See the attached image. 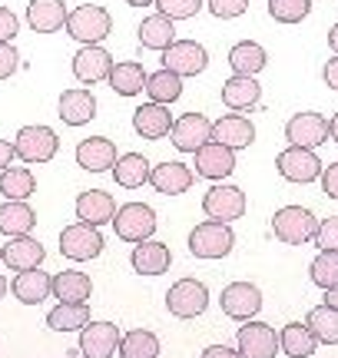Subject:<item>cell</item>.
Wrapping results in <instances>:
<instances>
[{
  "label": "cell",
  "mask_w": 338,
  "mask_h": 358,
  "mask_svg": "<svg viewBox=\"0 0 338 358\" xmlns=\"http://www.w3.org/2000/svg\"><path fill=\"white\" fill-rule=\"evenodd\" d=\"M113 30V17L100 3H83L66 13V34L77 43H103Z\"/></svg>",
  "instance_id": "1"
},
{
  "label": "cell",
  "mask_w": 338,
  "mask_h": 358,
  "mask_svg": "<svg viewBox=\"0 0 338 358\" xmlns=\"http://www.w3.org/2000/svg\"><path fill=\"white\" fill-rule=\"evenodd\" d=\"M235 245V232L229 229V222H216L206 219L189 232V252L196 259H226Z\"/></svg>",
  "instance_id": "2"
},
{
  "label": "cell",
  "mask_w": 338,
  "mask_h": 358,
  "mask_svg": "<svg viewBox=\"0 0 338 358\" xmlns=\"http://www.w3.org/2000/svg\"><path fill=\"white\" fill-rule=\"evenodd\" d=\"M13 150H17V159H24L27 166H40V163H50L57 150H60V140L50 127L43 123H30L17 133L13 140Z\"/></svg>",
  "instance_id": "3"
},
{
  "label": "cell",
  "mask_w": 338,
  "mask_h": 358,
  "mask_svg": "<svg viewBox=\"0 0 338 358\" xmlns=\"http://www.w3.org/2000/svg\"><path fill=\"white\" fill-rule=\"evenodd\" d=\"M272 232H275L279 243L305 245L309 239H315L318 219H315L309 209H302V206H282V209L272 216Z\"/></svg>",
  "instance_id": "4"
},
{
  "label": "cell",
  "mask_w": 338,
  "mask_h": 358,
  "mask_svg": "<svg viewBox=\"0 0 338 358\" xmlns=\"http://www.w3.org/2000/svg\"><path fill=\"white\" fill-rule=\"evenodd\" d=\"M113 229H117V236L123 243L136 245L156 232V213H153V206H146V203H126L117 209Z\"/></svg>",
  "instance_id": "5"
},
{
  "label": "cell",
  "mask_w": 338,
  "mask_h": 358,
  "mask_svg": "<svg viewBox=\"0 0 338 358\" xmlns=\"http://www.w3.org/2000/svg\"><path fill=\"white\" fill-rule=\"evenodd\" d=\"M209 306V289L199 279H179L176 285H169L166 292V308L176 319H196L203 315Z\"/></svg>",
  "instance_id": "6"
},
{
  "label": "cell",
  "mask_w": 338,
  "mask_h": 358,
  "mask_svg": "<svg viewBox=\"0 0 338 358\" xmlns=\"http://www.w3.org/2000/svg\"><path fill=\"white\" fill-rule=\"evenodd\" d=\"M60 252L73 262H87V259H96L103 252V236H100V226H90V222H73L60 232Z\"/></svg>",
  "instance_id": "7"
},
{
  "label": "cell",
  "mask_w": 338,
  "mask_h": 358,
  "mask_svg": "<svg viewBox=\"0 0 338 358\" xmlns=\"http://www.w3.org/2000/svg\"><path fill=\"white\" fill-rule=\"evenodd\" d=\"M203 213L209 219H216V222L242 219V213H246V192L239 186H229V182H216L203 196Z\"/></svg>",
  "instance_id": "8"
},
{
  "label": "cell",
  "mask_w": 338,
  "mask_h": 358,
  "mask_svg": "<svg viewBox=\"0 0 338 358\" xmlns=\"http://www.w3.org/2000/svg\"><path fill=\"white\" fill-rule=\"evenodd\" d=\"M275 169L288 182H312V179L322 176V159L309 146H292L288 143V150L275 156Z\"/></svg>",
  "instance_id": "9"
},
{
  "label": "cell",
  "mask_w": 338,
  "mask_h": 358,
  "mask_svg": "<svg viewBox=\"0 0 338 358\" xmlns=\"http://www.w3.org/2000/svg\"><path fill=\"white\" fill-rule=\"evenodd\" d=\"M163 66L179 73V77H196V73H203L209 66V53L196 40H172L163 50Z\"/></svg>",
  "instance_id": "10"
},
{
  "label": "cell",
  "mask_w": 338,
  "mask_h": 358,
  "mask_svg": "<svg viewBox=\"0 0 338 358\" xmlns=\"http://www.w3.org/2000/svg\"><path fill=\"white\" fill-rule=\"evenodd\" d=\"M119 329L113 322H87L80 329V355L83 358H113L119 352Z\"/></svg>",
  "instance_id": "11"
},
{
  "label": "cell",
  "mask_w": 338,
  "mask_h": 358,
  "mask_svg": "<svg viewBox=\"0 0 338 358\" xmlns=\"http://www.w3.org/2000/svg\"><path fill=\"white\" fill-rule=\"evenodd\" d=\"M219 306L222 312L235 322H249L259 315L262 308V292L252 285V282H233V285H226L219 295Z\"/></svg>",
  "instance_id": "12"
},
{
  "label": "cell",
  "mask_w": 338,
  "mask_h": 358,
  "mask_svg": "<svg viewBox=\"0 0 338 358\" xmlns=\"http://www.w3.org/2000/svg\"><path fill=\"white\" fill-rule=\"evenodd\" d=\"M110 70H113V57H110V50L103 43H83L77 50V57H73V77L80 83H87V87L103 83L110 77Z\"/></svg>",
  "instance_id": "13"
},
{
  "label": "cell",
  "mask_w": 338,
  "mask_h": 358,
  "mask_svg": "<svg viewBox=\"0 0 338 358\" xmlns=\"http://www.w3.org/2000/svg\"><path fill=\"white\" fill-rule=\"evenodd\" d=\"M235 342H239L242 358H275V352H279V335L265 322H246L235 335Z\"/></svg>",
  "instance_id": "14"
},
{
  "label": "cell",
  "mask_w": 338,
  "mask_h": 358,
  "mask_svg": "<svg viewBox=\"0 0 338 358\" xmlns=\"http://www.w3.org/2000/svg\"><path fill=\"white\" fill-rule=\"evenodd\" d=\"M172 146L179 153H196L199 146H206L212 140V120L203 113H186L172 123Z\"/></svg>",
  "instance_id": "15"
},
{
  "label": "cell",
  "mask_w": 338,
  "mask_h": 358,
  "mask_svg": "<svg viewBox=\"0 0 338 358\" xmlns=\"http://www.w3.org/2000/svg\"><path fill=\"white\" fill-rule=\"evenodd\" d=\"M286 140L292 146H322L328 143V120L322 113H312V110H305V113H295L292 120L286 123Z\"/></svg>",
  "instance_id": "16"
},
{
  "label": "cell",
  "mask_w": 338,
  "mask_h": 358,
  "mask_svg": "<svg viewBox=\"0 0 338 358\" xmlns=\"http://www.w3.org/2000/svg\"><path fill=\"white\" fill-rule=\"evenodd\" d=\"M235 169V150L222 146V143L209 140L206 146L196 150V176L212 179V182H222Z\"/></svg>",
  "instance_id": "17"
},
{
  "label": "cell",
  "mask_w": 338,
  "mask_h": 358,
  "mask_svg": "<svg viewBox=\"0 0 338 358\" xmlns=\"http://www.w3.org/2000/svg\"><path fill=\"white\" fill-rule=\"evenodd\" d=\"M57 116L64 120L66 127H87L93 116H96V96L83 87L64 90L60 103H57Z\"/></svg>",
  "instance_id": "18"
},
{
  "label": "cell",
  "mask_w": 338,
  "mask_h": 358,
  "mask_svg": "<svg viewBox=\"0 0 338 358\" xmlns=\"http://www.w3.org/2000/svg\"><path fill=\"white\" fill-rule=\"evenodd\" d=\"M212 140L229 146V150H246V146L256 143V127L242 113H226L212 123Z\"/></svg>",
  "instance_id": "19"
},
{
  "label": "cell",
  "mask_w": 338,
  "mask_h": 358,
  "mask_svg": "<svg viewBox=\"0 0 338 358\" xmlns=\"http://www.w3.org/2000/svg\"><path fill=\"white\" fill-rule=\"evenodd\" d=\"M172 113H169L163 103H143V106H136L133 110V129L143 136V140H163L172 133Z\"/></svg>",
  "instance_id": "20"
},
{
  "label": "cell",
  "mask_w": 338,
  "mask_h": 358,
  "mask_svg": "<svg viewBox=\"0 0 338 358\" xmlns=\"http://www.w3.org/2000/svg\"><path fill=\"white\" fill-rule=\"evenodd\" d=\"M113 163H117V146H113V140L90 136V140L77 143V166H83L87 173H106V169H113Z\"/></svg>",
  "instance_id": "21"
},
{
  "label": "cell",
  "mask_w": 338,
  "mask_h": 358,
  "mask_svg": "<svg viewBox=\"0 0 338 358\" xmlns=\"http://www.w3.org/2000/svg\"><path fill=\"white\" fill-rule=\"evenodd\" d=\"M66 3L64 0H30L27 7V24L34 34H57L66 27Z\"/></svg>",
  "instance_id": "22"
},
{
  "label": "cell",
  "mask_w": 338,
  "mask_h": 358,
  "mask_svg": "<svg viewBox=\"0 0 338 358\" xmlns=\"http://www.w3.org/2000/svg\"><path fill=\"white\" fill-rule=\"evenodd\" d=\"M172 262V252H169L166 243H156V239H143V243L133 245L130 266L140 272V275H163Z\"/></svg>",
  "instance_id": "23"
},
{
  "label": "cell",
  "mask_w": 338,
  "mask_h": 358,
  "mask_svg": "<svg viewBox=\"0 0 338 358\" xmlns=\"http://www.w3.org/2000/svg\"><path fill=\"white\" fill-rule=\"evenodd\" d=\"M3 249V266L10 268V272H27V268H37L43 262V245L34 239V236H13L7 245H0Z\"/></svg>",
  "instance_id": "24"
},
{
  "label": "cell",
  "mask_w": 338,
  "mask_h": 358,
  "mask_svg": "<svg viewBox=\"0 0 338 358\" xmlns=\"http://www.w3.org/2000/svg\"><path fill=\"white\" fill-rule=\"evenodd\" d=\"M117 216V199L103 189H87L77 196V219L80 222H90V226H103L113 222Z\"/></svg>",
  "instance_id": "25"
},
{
  "label": "cell",
  "mask_w": 338,
  "mask_h": 358,
  "mask_svg": "<svg viewBox=\"0 0 338 358\" xmlns=\"http://www.w3.org/2000/svg\"><path fill=\"white\" fill-rule=\"evenodd\" d=\"M149 182H153V189L163 192V196H179L193 186V169L186 166V163H176V159H166V163H159V166L149 169Z\"/></svg>",
  "instance_id": "26"
},
{
  "label": "cell",
  "mask_w": 338,
  "mask_h": 358,
  "mask_svg": "<svg viewBox=\"0 0 338 358\" xmlns=\"http://www.w3.org/2000/svg\"><path fill=\"white\" fill-rule=\"evenodd\" d=\"M262 100V87L256 77H246V73H233V77L222 83V103L242 113V110H252L256 103Z\"/></svg>",
  "instance_id": "27"
},
{
  "label": "cell",
  "mask_w": 338,
  "mask_h": 358,
  "mask_svg": "<svg viewBox=\"0 0 338 358\" xmlns=\"http://www.w3.org/2000/svg\"><path fill=\"white\" fill-rule=\"evenodd\" d=\"M10 292L24 302V306H40L43 299L53 295V275L40 272L37 268H27V272H17V279L10 282Z\"/></svg>",
  "instance_id": "28"
},
{
  "label": "cell",
  "mask_w": 338,
  "mask_h": 358,
  "mask_svg": "<svg viewBox=\"0 0 338 358\" xmlns=\"http://www.w3.org/2000/svg\"><path fill=\"white\" fill-rule=\"evenodd\" d=\"M37 226V213L30 209L27 199H3L0 206V232L13 239V236H30Z\"/></svg>",
  "instance_id": "29"
},
{
  "label": "cell",
  "mask_w": 338,
  "mask_h": 358,
  "mask_svg": "<svg viewBox=\"0 0 338 358\" xmlns=\"http://www.w3.org/2000/svg\"><path fill=\"white\" fill-rule=\"evenodd\" d=\"M176 20H169L166 13H149V17H143V24H140V30H136V37H140V43H143L146 50H156L163 53L176 40Z\"/></svg>",
  "instance_id": "30"
},
{
  "label": "cell",
  "mask_w": 338,
  "mask_h": 358,
  "mask_svg": "<svg viewBox=\"0 0 338 358\" xmlns=\"http://www.w3.org/2000/svg\"><path fill=\"white\" fill-rule=\"evenodd\" d=\"M269 64V53L262 43L256 40H239L233 50H229V66H233V73H246V77H256L262 73Z\"/></svg>",
  "instance_id": "31"
},
{
  "label": "cell",
  "mask_w": 338,
  "mask_h": 358,
  "mask_svg": "<svg viewBox=\"0 0 338 358\" xmlns=\"http://www.w3.org/2000/svg\"><path fill=\"white\" fill-rule=\"evenodd\" d=\"M146 73L143 64H136V60H119V64H113V70H110V87H113V93H119V96H136V93H143L146 90Z\"/></svg>",
  "instance_id": "32"
},
{
  "label": "cell",
  "mask_w": 338,
  "mask_h": 358,
  "mask_svg": "<svg viewBox=\"0 0 338 358\" xmlns=\"http://www.w3.org/2000/svg\"><path fill=\"white\" fill-rule=\"evenodd\" d=\"M149 159L143 153H123L113 163V179L123 189H140L143 182H149Z\"/></svg>",
  "instance_id": "33"
},
{
  "label": "cell",
  "mask_w": 338,
  "mask_h": 358,
  "mask_svg": "<svg viewBox=\"0 0 338 358\" xmlns=\"http://www.w3.org/2000/svg\"><path fill=\"white\" fill-rule=\"evenodd\" d=\"M90 295H93V282L87 272L66 268V272L53 275V299H60V302H90Z\"/></svg>",
  "instance_id": "34"
},
{
  "label": "cell",
  "mask_w": 338,
  "mask_h": 358,
  "mask_svg": "<svg viewBox=\"0 0 338 358\" xmlns=\"http://www.w3.org/2000/svg\"><path fill=\"white\" fill-rule=\"evenodd\" d=\"M318 345V338L312 335L309 325H302V322H288L282 335H279V348L286 352L288 358H309Z\"/></svg>",
  "instance_id": "35"
},
{
  "label": "cell",
  "mask_w": 338,
  "mask_h": 358,
  "mask_svg": "<svg viewBox=\"0 0 338 358\" xmlns=\"http://www.w3.org/2000/svg\"><path fill=\"white\" fill-rule=\"evenodd\" d=\"M90 322V308L87 302H60L57 308L47 312V325L53 332H80Z\"/></svg>",
  "instance_id": "36"
},
{
  "label": "cell",
  "mask_w": 338,
  "mask_h": 358,
  "mask_svg": "<svg viewBox=\"0 0 338 358\" xmlns=\"http://www.w3.org/2000/svg\"><path fill=\"white\" fill-rule=\"evenodd\" d=\"M37 192V179L30 166H7L0 173V196L3 199H30Z\"/></svg>",
  "instance_id": "37"
},
{
  "label": "cell",
  "mask_w": 338,
  "mask_h": 358,
  "mask_svg": "<svg viewBox=\"0 0 338 358\" xmlns=\"http://www.w3.org/2000/svg\"><path fill=\"white\" fill-rule=\"evenodd\" d=\"M146 93H149V100L153 103L169 106V103H176L182 96V77L163 66V70H156V73L146 77Z\"/></svg>",
  "instance_id": "38"
},
{
  "label": "cell",
  "mask_w": 338,
  "mask_h": 358,
  "mask_svg": "<svg viewBox=\"0 0 338 358\" xmlns=\"http://www.w3.org/2000/svg\"><path fill=\"white\" fill-rule=\"evenodd\" d=\"M119 358H156L159 355V338L149 329H133L119 338Z\"/></svg>",
  "instance_id": "39"
},
{
  "label": "cell",
  "mask_w": 338,
  "mask_h": 358,
  "mask_svg": "<svg viewBox=\"0 0 338 358\" xmlns=\"http://www.w3.org/2000/svg\"><path fill=\"white\" fill-rule=\"evenodd\" d=\"M305 325L312 329V335L318 338V342H325V345H338V308L315 306L312 312H309Z\"/></svg>",
  "instance_id": "40"
},
{
  "label": "cell",
  "mask_w": 338,
  "mask_h": 358,
  "mask_svg": "<svg viewBox=\"0 0 338 358\" xmlns=\"http://www.w3.org/2000/svg\"><path fill=\"white\" fill-rule=\"evenodd\" d=\"M309 275L318 289H332L338 285V249H322L309 266Z\"/></svg>",
  "instance_id": "41"
},
{
  "label": "cell",
  "mask_w": 338,
  "mask_h": 358,
  "mask_svg": "<svg viewBox=\"0 0 338 358\" xmlns=\"http://www.w3.org/2000/svg\"><path fill=\"white\" fill-rule=\"evenodd\" d=\"M312 10V0H269V17L279 24H299Z\"/></svg>",
  "instance_id": "42"
},
{
  "label": "cell",
  "mask_w": 338,
  "mask_h": 358,
  "mask_svg": "<svg viewBox=\"0 0 338 358\" xmlns=\"http://www.w3.org/2000/svg\"><path fill=\"white\" fill-rule=\"evenodd\" d=\"M156 7L169 20H189L203 10V0H156Z\"/></svg>",
  "instance_id": "43"
},
{
  "label": "cell",
  "mask_w": 338,
  "mask_h": 358,
  "mask_svg": "<svg viewBox=\"0 0 338 358\" xmlns=\"http://www.w3.org/2000/svg\"><path fill=\"white\" fill-rule=\"evenodd\" d=\"M209 10L219 20H235V17H242L249 10V0H209Z\"/></svg>",
  "instance_id": "44"
},
{
  "label": "cell",
  "mask_w": 338,
  "mask_h": 358,
  "mask_svg": "<svg viewBox=\"0 0 338 358\" xmlns=\"http://www.w3.org/2000/svg\"><path fill=\"white\" fill-rule=\"evenodd\" d=\"M315 245H318V249H338V216H328L318 222Z\"/></svg>",
  "instance_id": "45"
},
{
  "label": "cell",
  "mask_w": 338,
  "mask_h": 358,
  "mask_svg": "<svg viewBox=\"0 0 338 358\" xmlns=\"http://www.w3.org/2000/svg\"><path fill=\"white\" fill-rule=\"evenodd\" d=\"M17 66H20V53L13 43H0V80H7L17 73Z\"/></svg>",
  "instance_id": "46"
},
{
  "label": "cell",
  "mask_w": 338,
  "mask_h": 358,
  "mask_svg": "<svg viewBox=\"0 0 338 358\" xmlns=\"http://www.w3.org/2000/svg\"><path fill=\"white\" fill-rule=\"evenodd\" d=\"M20 34V20L10 7H0V43H13V37Z\"/></svg>",
  "instance_id": "47"
},
{
  "label": "cell",
  "mask_w": 338,
  "mask_h": 358,
  "mask_svg": "<svg viewBox=\"0 0 338 358\" xmlns=\"http://www.w3.org/2000/svg\"><path fill=\"white\" fill-rule=\"evenodd\" d=\"M322 189H325V196L338 199V163H328L322 169Z\"/></svg>",
  "instance_id": "48"
},
{
  "label": "cell",
  "mask_w": 338,
  "mask_h": 358,
  "mask_svg": "<svg viewBox=\"0 0 338 358\" xmlns=\"http://www.w3.org/2000/svg\"><path fill=\"white\" fill-rule=\"evenodd\" d=\"M199 358H242V355H239V348H229V345H209Z\"/></svg>",
  "instance_id": "49"
},
{
  "label": "cell",
  "mask_w": 338,
  "mask_h": 358,
  "mask_svg": "<svg viewBox=\"0 0 338 358\" xmlns=\"http://www.w3.org/2000/svg\"><path fill=\"white\" fill-rule=\"evenodd\" d=\"M13 159H17V150H13L10 140H0V173L7 166H13Z\"/></svg>",
  "instance_id": "50"
},
{
  "label": "cell",
  "mask_w": 338,
  "mask_h": 358,
  "mask_svg": "<svg viewBox=\"0 0 338 358\" xmlns=\"http://www.w3.org/2000/svg\"><path fill=\"white\" fill-rule=\"evenodd\" d=\"M322 80H325V87L338 90V53L325 64V70H322Z\"/></svg>",
  "instance_id": "51"
},
{
  "label": "cell",
  "mask_w": 338,
  "mask_h": 358,
  "mask_svg": "<svg viewBox=\"0 0 338 358\" xmlns=\"http://www.w3.org/2000/svg\"><path fill=\"white\" fill-rule=\"evenodd\" d=\"M325 306L338 308V285H332V289H325Z\"/></svg>",
  "instance_id": "52"
},
{
  "label": "cell",
  "mask_w": 338,
  "mask_h": 358,
  "mask_svg": "<svg viewBox=\"0 0 338 358\" xmlns=\"http://www.w3.org/2000/svg\"><path fill=\"white\" fill-rule=\"evenodd\" d=\"M328 136H332V140L338 143V113L332 116V120H328Z\"/></svg>",
  "instance_id": "53"
},
{
  "label": "cell",
  "mask_w": 338,
  "mask_h": 358,
  "mask_svg": "<svg viewBox=\"0 0 338 358\" xmlns=\"http://www.w3.org/2000/svg\"><path fill=\"white\" fill-rule=\"evenodd\" d=\"M328 47H332V50L338 53V24L332 27V30H328Z\"/></svg>",
  "instance_id": "54"
},
{
  "label": "cell",
  "mask_w": 338,
  "mask_h": 358,
  "mask_svg": "<svg viewBox=\"0 0 338 358\" xmlns=\"http://www.w3.org/2000/svg\"><path fill=\"white\" fill-rule=\"evenodd\" d=\"M130 7H156V0H126Z\"/></svg>",
  "instance_id": "55"
},
{
  "label": "cell",
  "mask_w": 338,
  "mask_h": 358,
  "mask_svg": "<svg viewBox=\"0 0 338 358\" xmlns=\"http://www.w3.org/2000/svg\"><path fill=\"white\" fill-rule=\"evenodd\" d=\"M3 295H7V279L0 275V302H3Z\"/></svg>",
  "instance_id": "56"
},
{
  "label": "cell",
  "mask_w": 338,
  "mask_h": 358,
  "mask_svg": "<svg viewBox=\"0 0 338 358\" xmlns=\"http://www.w3.org/2000/svg\"><path fill=\"white\" fill-rule=\"evenodd\" d=\"M0 266H3V249H0Z\"/></svg>",
  "instance_id": "57"
}]
</instances>
